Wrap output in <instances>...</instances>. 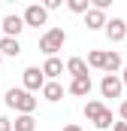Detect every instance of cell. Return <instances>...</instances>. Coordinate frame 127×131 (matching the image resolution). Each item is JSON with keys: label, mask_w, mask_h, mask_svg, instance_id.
<instances>
[{"label": "cell", "mask_w": 127, "mask_h": 131, "mask_svg": "<svg viewBox=\"0 0 127 131\" xmlns=\"http://www.w3.org/2000/svg\"><path fill=\"white\" fill-rule=\"evenodd\" d=\"M3 101H6L9 110H15V116H33V110L39 104V98L30 95V92H24V89H9L3 95Z\"/></svg>", "instance_id": "obj_1"}, {"label": "cell", "mask_w": 127, "mask_h": 131, "mask_svg": "<svg viewBox=\"0 0 127 131\" xmlns=\"http://www.w3.org/2000/svg\"><path fill=\"white\" fill-rule=\"evenodd\" d=\"M64 43H67V31H64V28H49V31L39 37V49H42L49 58L58 55V49H64Z\"/></svg>", "instance_id": "obj_2"}, {"label": "cell", "mask_w": 127, "mask_h": 131, "mask_svg": "<svg viewBox=\"0 0 127 131\" xmlns=\"http://www.w3.org/2000/svg\"><path fill=\"white\" fill-rule=\"evenodd\" d=\"M21 21H24V28H39V25H49V12L42 9V3H30V6L21 12Z\"/></svg>", "instance_id": "obj_3"}, {"label": "cell", "mask_w": 127, "mask_h": 131, "mask_svg": "<svg viewBox=\"0 0 127 131\" xmlns=\"http://www.w3.org/2000/svg\"><path fill=\"white\" fill-rule=\"evenodd\" d=\"M42 85H45L42 70H39V67H24V73H21V89H24V92H30V95H36Z\"/></svg>", "instance_id": "obj_4"}, {"label": "cell", "mask_w": 127, "mask_h": 131, "mask_svg": "<svg viewBox=\"0 0 127 131\" xmlns=\"http://www.w3.org/2000/svg\"><path fill=\"white\" fill-rule=\"evenodd\" d=\"M103 34H106L109 43H121V40H127V21L124 18H106Z\"/></svg>", "instance_id": "obj_5"}, {"label": "cell", "mask_w": 127, "mask_h": 131, "mask_svg": "<svg viewBox=\"0 0 127 131\" xmlns=\"http://www.w3.org/2000/svg\"><path fill=\"white\" fill-rule=\"evenodd\" d=\"M0 31H3V37H15V40H18V34L24 31V21H21V15H15V12L3 15V21H0Z\"/></svg>", "instance_id": "obj_6"}, {"label": "cell", "mask_w": 127, "mask_h": 131, "mask_svg": "<svg viewBox=\"0 0 127 131\" xmlns=\"http://www.w3.org/2000/svg\"><path fill=\"white\" fill-rule=\"evenodd\" d=\"M91 89H94L91 76H79V79H70L67 95H73V98H88V95H91Z\"/></svg>", "instance_id": "obj_7"}, {"label": "cell", "mask_w": 127, "mask_h": 131, "mask_svg": "<svg viewBox=\"0 0 127 131\" xmlns=\"http://www.w3.org/2000/svg\"><path fill=\"white\" fill-rule=\"evenodd\" d=\"M64 92H67V89H64V85L58 82V79H45V85L39 89L42 101H49V104H58V101L64 98Z\"/></svg>", "instance_id": "obj_8"}, {"label": "cell", "mask_w": 127, "mask_h": 131, "mask_svg": "<svg viewBox=\"0 0 127 131\" xmlns=\"http://www.w3.org/2000/svg\"><path fill=\"white\" fill-rule=\"evenodd\" d=\"M121 92H124V85H121L118 76H103L100 79V95L103 98H121Z\"/></svg>", "instance_id": "obj_9"}, {"label": "cell", "mask_w": 127, "mask_h": 131, "mask_svg": "<svg viewBox=\"0 0 127 131\" xmlns=\"http://www.w3.org/2000/svg\"><path fill=\"white\" fill-rule=\"evenodd\" d=\"M121 67H124V61H121L118 52H103V73L106 76H118Z\"/></svg>", "instance_id": "obj_10"}, {"label": "cell", "mask_w": 127, "mask_h": 131, "mask_svg": "<svg viewBox=\"0 0 127 131\" xmlns=\"http://www.w3.org/2000/svg\"><path fill=\"white\" fill-rule=\"evenodd\" d=\"M0 55H3V58H18V55H21V40H15V37H0Z\"/></svg>", "instance_id": "obj_11"}, {"label": "cell", "mask_w": 127, "mask_h": 131, "mask_svg": "<svg viewBox=\"0 0 127 131\" xmlns=\"http://www.w3.org/2000/svg\"><path fill=\"white\" fill-rule=\"evenodd\" d=\"M85 28H88V31H103V28H106V12H100V9L91 6V9L85 12Z\"/></svg>", "instance_id": "obj_12"}, {"label": "cell", "mask_w": 127, "mask_h": 131, "mask_svg": "<svg viewBox=\"0 0 127 131\" xmlns=\"http://www.w3.org/2000/svg\"><path fill=\"white\" fill-rule=\"evenodd\" d=\"M39 70H42L45 79H58V76L64 73V61L58 58V55H55V58H45V64L39 67Z\"/></svg>", "instance_id": "obj_13"}, {"label": "cell", "mask_w": 127, "mask_h": 131, "mask_svg": "<svg viewBox=\"0 0 127 131\" xmlns=\"http://www.w3.org/2000/svg\"><path fill=\"white\" fill-rule=\"evenodd\" d=\"M64 70H67L73 79H79V76H91V73H88V64H85V58H70V61L64 64Z\"/></svg>", "instance_id": "obj_14"}, {"label": "cell", "mask_w": 127, "mask_h": 131, "mask_svg": "<svg viewBox=\"0 0 127 131\" xmlns=\"http://www.w3.org/2000/svg\"><path fill=\"white\" fill-rule=\"evenodd\" d=\"M112 125H115V116H112V110L106 107V110H103V113L94 119V128H97V131H109Z\"/></svg>", "instance_id": "obj_15"}, {"label": "cell", "mask_w": 127, "mask_h": 131, "mask_svg": "<svg viewBox=\"0 0 127 131\" xmlns=\"http://www.w3.org/2000/svg\"><path fill=\"white\" fill-rule=\"evenodd\" d=\"M103 110H106V104H103V101H97V98L88 101V104H85V119H88V122H94Z\"/></svg>", "instance_id": "obj_16"}, {"label": "cell", "mask_w": 127, "mask_h": 131, "mask_svg": "<svg viewBox=\"0 0 127 131\" xmlns=\"http://www.w3.org/2000/svg\"><path fill=\"white\" fill-rule=\"evenodd\" d=\"M12 131H36V119L33 116H15Z\"/></svg>", "instance_id": "obj_17"}, {"label": "cell", "mask_w": 127, "mask_h": 131, "mask_svg": "<svg viewBox=\"0 0 127 131\" xmlns=\"http://www.w3.org/2000/svg\"><path fill=\"white\" fill-rule=\"evenodd\" d=\"M67 9L76 12V15H85V12L91 9V3H88V0H67Z\"/></svg>", "instance_id": "obj_18"}, {"label": "cell", "mask_w": 127, "mask_h": 131, "mask_svg": "<svg viewBox=\"0 0 127 131\" xmlns=\"http://www.w3.org/2000/svg\"><path fill=\"white\" fill-rule=\"evenodd\" d=\"M88 67H94V70H103V52L100 49H94V52H88V61H85Z\"/></svg>", "instance_id": "obj_19"}, {"label": "cell", "mask_w": 127, "mask_h": 131, "mask_svg": "<svg viewBox=\"0 0 127 131\" xmlns=\"http://www.w3.org/2000/svg\"><path fill=\"white\" fill-rule=\"evenodd\" d=\"M42 9H45V12H55V9H61V0H45Z\"/></svg>", "instance_id": "obj_20"}, {"label": "cell", "mask_w": 127, "mask_h": 131, "mask_svg": "<svg viewBox=\"0 0 127 131\" xmlns=\"http://www.w3.org/2000/svg\"><path fill=\"white\" fill-rule=\"evenodd\" d=\"M0 131H12V119L9 116H0Z\"/></svg>", "instance_id": "obj_21"}, {"label": "cell", "mask_w": 127, "mask_h": 131, "mask_svg": "<svg viewBox=\"0 0 127 131\" xmlns=\"http://www.w3.org/2000/svg\"><path fill=\"white\" fill-rule=\"evenodd\" d=\"M118 116H121V122H127V101H121V107H118Z\"/></svg>", "instance_id": "obj_22"}, {"label": "cell", "mask_w": 127, "mask_h": 131, "mask_svg": "<svg viewBox=\"0 0 127 131\" xmlns=\"http://www.w3.org/2000/svg\"><path fill=\"white\" fill-rule=\"evenodd\" d=\"M61 131H82V125H76V122H70V125H64Z\"/></svg>", "instance_id": "obj_23"}, {"label": "cell", "mask_w": 127, "mask_h": 131, "mask_svg": "<svg viewBox=\"0 0 127 131\" xmlns=\"http://www.w3.org/2000/svg\"><path fill=\"white\" fill-rule=\"evenodd\" d=\"M112 131H127V122H115V125H112Z\"/></svg>", "instance_id": "obj_24"}, {"label": "cell", "mask_w": 127, "mask_h": 131, "mask_svg": "<svg viewBox=\"0 0 127 131\" xmlns=\"http://www.w3.org/2000/svg\"><path fill=\"white\" fill-rule=\"evenodd\" d=\"M118 79H121V85H127V67H121V76Z\"/></svg>", "instance_id": "obj_25"}, {"label": "cell", "mask_w": 127, "mask_h": 131, "mask_svg": "<svg viewBox=\"0 0 127 131\" xmlns=\"http://www.w3.org/2000/svg\"><path fill=\"white\" fill-rule=\"evenodd\" d=\"M0 64H3V55H0Z\"/></svg>", "instance_id": "obj_26"}, {"label": "cell", "mask_w": 127, "mask_h": 131, "mask_svg": "<svg viewBox=\"0 0 127 131\" xmlns=\"http://www.w3.org/2000/svg\"><path fill=\"white\" fill-rule=\"evenodd\" d=\"M0 37H3V31H0Z\"/></svg>", "instance_id": "obj_27"}]
</instances>
